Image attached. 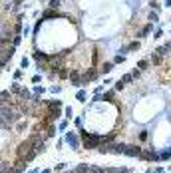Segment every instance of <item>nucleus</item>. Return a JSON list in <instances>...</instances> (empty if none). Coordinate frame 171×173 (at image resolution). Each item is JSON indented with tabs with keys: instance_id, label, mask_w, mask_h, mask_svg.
I'll use <instances>...</instances> for the list:
<instances>
[{
	"instance_id": "1",
	"label": "nucleus",
	"mask_w": 171,
	"mask_h": 173,
	"mask_svg": "<svg viewBox=\"0 0 171 173\" xmlns=\"http://www.w3.org/2000/svg\"><path fill=\"white\" fill-rule=\"evenodd\" d=\"M80 136L84 139L86 149H98V147L102 145V136H98V133H90V132H86V129H82Z\"/></svg>"
},
{
	"instance_id": "2",
	"label": "nucleus",
	"mask_w": 171,
	"mask_h": 173,
	"mask_svg": "<svg viewBox=\"0 0 171 173\" xmlns=\"http://www.w3.org/2000/svg\"><path fill=\"white\" fill-rule=\"evenodd\" d=\"M64 141L68 143V145L72 147L74 151H78V149H80V139H78V136H76L74 132H68V133H66V136H64Z\"/></svg>"
},
{
	"instance_id": "3",
	"label": "nucleus",
	"mask_w": 171,
	"mask_h": 173,
	"mask_svg": "<svg viewBox=\"0 0 171 173\" xmlns=\"http://www.w3.org/2000/svg\"><path fill=\"white\" fill-rule=\"evenodd\" d=\"M32 147H34V143H32L30 139H24V141L20 143V145H18V149H16V155H18V159H22L24 155H26L28 151L32 149Z\"/></svg>"
},
{
	"instance_id": "4",
	"label": "nucleus",
	"mask_w": 171,
	"mask_h": 173,
	"mask_svg": "<svg viewBox=\"0 0 171 173\" xmlns=\"http://www.w3.org/2000/svg\"><path fill=\"white\" fill-rule=\"evenodd\" d=\"M32 58L36 60V64H48V62L52 60V54H46V52H42V50H34Z\"/></svg>"
},
{
	"instance_id": "5",
	"label": "nucleus",
	"mask_w": 171,
	"mask_h": 173,
	"mask_svg": "<svg viewBox=\"0 0 171 173\" xmlns=\"http://www.w3.org/2000/svg\"><path fill=\"white\" fill-rule=\"evenodd\" d=\"M123 155H127V157H139V155H141V147L139 145H131V143H126V147H123Z\"/></svg>"
},
{
	"instance_id": "6",
	"label": "nucleus",
	"mask_w": 171,
	"mask_h": 173,
	"mask_svg": "<svg viewBox=\"0 0 171 173\" xmlns=\"http://www.w3.org/2000/svg\"><path fill=\"white\" fill-rule=\"evenodd\" d=\"M52 18H66V14H62L60 10H54V8H46L42 12V20H52Z\"/></svg>"
},
{
	"instance_id": "7",
	"label": "nucleus",
	"mask_w": 171,
	"mask_h": 173,
	"mask_svg": "<svg viewBox=\"0 0 171 173\" xmlns=\"http://www.w3.org/2000/svg\"><path fill=\"white\" fill-rule=\"evenodd\" d=\"M70 84H72V86H76V88L84 86V80H82V76H80V72H78V70H72V72H70Z\"/></svg>"
},
{
	"instance_id": "8",
	"label": "nucleus",
	"mask_w": 171,
	"mask_h": 173,
	"mask_svg": "<svg viewBox=\"0 0 171 173\" xmlns=\"http://www.w3.org/2000/svg\"><path fill=\"white\" fill-rule=\"evenodd\" d=\"M151 32H153V24H151V22H147V24H145V26L135 34V38H137V40H143V38H147L149 34H151Z\"/></svg>"
},
{
	"instance_id": "9",
	"label": "nucleus",
	"mask_w": 171,
	"mask_h": 173,
	"mask_svg": "<svg viewBox=\"0 0 171 173\" xmlns=\"http://www.w3.org/2000/svg\"><path fill=\"white\" fill-rule=\"evenodd\" d=\"M98 76H99V72L95 70V68H90L87 72H84V76H82V80H84V86H86L87 82H90V80H95Z\"/></svg>"
},
{
	"instance_id": "10",
	"label": "nucleus",
	"mask_w": 171,
	"mask_h": 173,
	"mask_svg": "<svg viewBox=\"0 0 171 173\" xmlns=\"http://www.w3.org/2000/svg\"><path fill=\"white\" fill-rule=\"evenodd\" d=\"M141 159H151V161H159V153H155V151H141V155H139Z\"/></svg>"
},
{
	"instance_id": "11",
	"label": "nucleus",
	"mask_w": 171,
	"mask_h": 173,
	"mask_svg": "<svg viewBox=\"0 0 171 173\" xmlns=\"http://www.w3.org/2000/svg\"><path fill=\"white\" fill-rule=\"evenodd\" d=\"M163 60H165V58L161 56V54H157V52H153L151 56H149V64H153V66H159V64H163Z\"/></svg>"
},
{
	"instance_id": "12",
	"label": "nucleus",
	"mask_w": 171,
	"mask_h": 173,
	"mask_svg": "<svg viewBox=\"0 0 171 173\" xmlns=\"http://www.w3.org/2000/svg\"><path fill=\"white\" fill-rule=\"evenodd\" d=\"M18 98L22 100V102H30V100H34V94H32L30 90H26V88H22V92L18 94Z\"/></svg>"
},
{
	"instance_id": "13",
	"label": "nucleus",
	"mask_w": 171,
	"mask_h": 173,
	"mask_svg": "<svg viewBox=\"0 0 171 173\" xmlns=\"http://www.w3.org/2000/svg\"><path fill=\"white\" fill-rule=\"evenodd\" d=\"M12 102V94H10V90H4V92H0V105H4V104H10Z\"/></svg>"
},
{
	"instance_id": "14",
	"label": "nucleus",
	"mask_w": 171,
	"mask_h": 173,
	"mask_svg": "<svg viewBox=\"0 0 171 173\" xmlns=\"http://www.w3.org/2000/svg\"><path fill=\"white\" fill-rule=\"evenodd\" d=\"M114 96H115V90H107L102 94V102H114Z\"/></svg>"
},
{
	"instance_id": "15",
	"label": "nucleus",
	"mask_w": 171,
	"mask_h": 173,
	"mask_svg": "<svg viewBox=\"0 0 171 173\" xmlns=\"http://www.w3.org/2000/svg\"><path fill=\"white\" fill-rule=\"evenodd\" d=\"M114 62H103V64H102V74H110V72L111 70H114Z\"/></svg>"
},
{
	"instance_id": "16",
	"label": "nucleus",
	"mask_w": 171,
	"mask_h": 173,
	"mask_svg": "<svg viewBox=\"0 0 171 173\" xmlns=\"http://www.w3.org/2000/svg\"><path fill=\"white\" fill-rule=\"evenodd\" d=\"M87 171H90V165L87 163H80V165H76V169L72 173H87Z\"/></svg>"
},
{
	"instance_id": "17",
	"label": "nucleus",
	"mask_w": 171,
	"mask_h": 173,
	"mask_svg": "<svg viewBox=\"0 0 171 173\" xmlns=\"http://www.w3.org/2000/svg\"><path fill=\"white\" fill-rule=\"evenodd\" d=\"M58 76H60L62 80H66V78H70V70L66 68V66H62L60 70H58Z\"/></svg>"
},
{
	"instance_id": "18",
	"label": "nucleus",
	"mask_w": 171,
	"mask_h": 173,
	"mask_svg": "<svg viewBox=\"0 0 171 173\" xmlns=\"http://www.w3.org/2000/svg\"><path fill=\"white\" fill-rule=\"evenodd\" d=\"M126 48H127V52H135V50H139V40H133L131 44L126 46Z\"/></svg>"
},
{
	"instance_id": "19",
	"label": "nucleus",
	"mask_w": 171,
	"mask_h": 173,
	"mask_svg": "<svg viewBox=\"0 0 171 173\" xmlns=\"http://www.w3.org/2000/svg\"><path fill=\"white\" fill-rule=\"evenodd\" d=\"M62 2L60 0H48V8H54V10H60Z\"/></svg>"
},
{
	"instance_id": "20",
	"label": "nucleus",
	"mask_w": 171,
	"mask_h": 173,
	"mask_svg": "<svg viewBox=\"0 0 171 173\" xmlns=\"http://www.w3.org/2000/svg\"><path fill=\"white\" fill-rule=\"evenodd\" d=\"M20 92H22V86H20L18 82H14V84H12V88H10V94H16V96H18Z\"/></svg>"
},
{
	"instance_id": "21",
	"label": "nucleus",
	"mask_w": 171,
	"mask_h": 173,
	"mask_svg": "<svg viewBox=\"0 0 171 173\" xmlns=\"http://www.w3.org/2000/svg\"><path fill=\"white\" fill-rule=\"evenodd\" d=\"M86 98H87L86 90H80V92H78V94H76V100H78V102H82V104L86 102Z\"/></svg>"
},
{
	"instance_id": "22",
	"label": "nucleus",
	"mask_w": 171,
	"mask_h": 173,
	"mask_svg": "<svg viewBox=\"0 0 171 173\" xmlns=\"http://www.w3.org/2000/svg\"><path fill=\"white\" fill-rule=\"evenodd\" d=\"M147 18H149V22H151V24H155L157 20H159V14H157L155 10H151V12H149V16H147Z\"/></svg>"
},
{
	"instance_id": "23",
	"label": "nucleus",
	"mask_w": 171,
	"mask_h": 173,
	"mask_svg": "<svg viewBox=\"0 0 171 173\" xmlns=\"http://www.w3.org/2000/svg\"><path fill=\"white\" fill-rule=\"evenodd\" d=\"M137 68H139L141 72L147 70V68H149V60H139V62H137Z\"/></svg>"
},
{
	"instance_id": "24",
	"label": "nucleus",
	"mask_w": 171,
	"mask_h": 173,
	"mask_svg": "<svg viewBox=\"0 0 171 173\" xmlns=\"http://www.w3.org/2000/svg\"><path fill=\"white\" fill-rule=\"evenodd\" d=\"M87 173H106L103 167H98V165H90V171Z\"/></svg>"
},
{
	"instance_id": "25",
	"label": "nucleus",
	"mask_w": 171,
	"mask_h": 173,
	"mask_svg": "<svg viewBox=\"0 0 171 173\" xmlns=\"http://www.w3.org/2000/svg\"><path fill=\"white\" fill-rule=\"evenodd\" d=\"M20 42H22V34H14V36H12V46H20Z\"/></svg>"
},
{
	"instance_id": "26",
	"label": "nucleus",
	"mask_w": 171,
	"mask_h": 173,
	"mask_svg": "<svg viewBox=\"0 0 171 173\" xmlns=\"http://www.w3.org/2000/svg\"><path fill=\"white\" fill-rule=\"evenodd\" d=\"M46 92V88H42V86H36L34 88V98H38V96H42Z\"/></svg>"
},
{
	"instance_id": "27",
	"label": "nucleus",
	"mask_w": 171,
	"mask_h": 173,
	"mask_svg": "<svg viewBox=\"0 0 171 173\" xmlns=\"http://www.w3.org/2000/svg\"><path fill=\"white\" fill-rule=\"evenodd\" d=\"M165 159H171V151H161L159 153V161H165Z\"/></svg>"
},
{
	"instance_id": "28",
	"label": "nucleus",
	"mask_w": 171,
	"mask_h": 173,
	"mask_svg": "<svg viewBox=\"0 0 171 173\" xmlns=\"http://www.w3.org/2000/svg\"><path fill=\"white\" fill-rule=\"evenodd\" d=\"M123 86H126V84H123L122 80H118V82L114 84V90H115V92H122V90H123Z\"/></svg>"
},
{
	"instance_id": "29",
	"label": "nucleus",
	"mask_w": 171,
	"mask_h": 173,
	"mask_svg": "<svg viewBox=\"0 0 171 173\" xmlns=\"http://www.w3.org/2000/svg\"><path fill=\"white\" fill-rule=\"evenodd\" d=\"M149 8H151V10H155V12H157V10H159L161 6H159V2H157V0H151V2H149Z\"/></svg>"
},
{
	"instance_id": "30",
	"label": "nucleus",
	"mask_w": 171,
	"mask_h": 173,
	"mask_svg": "<svg viewBox=\"0 0 171 173\" xmlns=\"http://www.w3.org/2000/svg\"><path fill=\"white\" fill-rule=\"evenodd\" d=\"M131 80H133V76H131V74H126V76L122 78V82H123V84H131Z\"/></svg>"
},
{
	"instance_id": "31",
	"label": "nucleus",
	"mask_w": 171,
	"mask_h": 173,
	"mask_svg": "<svg viewBox=\"0 0 171 173\" xmlns=\"http://www.w3.org/2000/svg\"><path fill=\"white\" fill-rule=\"evenodd\" d=\"M28 64H30V60H28V58H22V60H20V68H28Z\"/></svg>"
},
{
	"instance_id": "32",
	"label": "nucleus",
	"mask_w": 171,
	"mask_h": 173,
	"mask_svg": "<svg viewBox=\"0 0 171 173\" xmlns=\"http://www.w3.org/2000/svg\"><path fill=\"white\" fill-rule=\"evenodd\" d=\"M24 2H26V0H14V6L12 8H14V10H20V6H22Z\"/></svg>"
},
{
	"instance_id": "33",
	"label": "nucleus",
	"mask_w": 171,
	"mask_h": 173,
	"mask_svg": "<svg viewBox=\"0 0 171 173\" xmlns=\"http://www.w3.org/2000/svg\"><path fill=\"white\" fill-rule=\"evenodd\" d=\"M72 113H74V109L70 108V105H68V108H64V116L66 117H72Z\"/></svg>"
},
{
	"instance_id": "34",
	"label": "nucleus",
	"mask_w": 171,
	"mask_h": 173,
	"mask_svg": "<svg viewBox=\"0 0 171 173\" xmlns=\"http://www.w3.org/2000/svg\"><path fill=\"white\" fill-rule=\"evenodd\" d=\"M129 74H131V76H133V80H137V78H139V76H141V70H139V68H137V70H133V72H129Z\"/></svg>"
},
{
	"instance_id": "35",
	"label": "nucleus",
	"mask_w": 171,
	"mask_h": 173,
	"mask_svg": "<svg viewBox=\"0 0 171 173\" xmlns=\"http://www.w3.org/2000/svg\"><path fill=\"white\" fill-rule=\"evenodd\" d=\"M20 78H22V68H20V70H16L14 72V80H16V82H18V80Z\"/></svg>"
},
{
	"instance_id": "36",
	"label": "nucleus",
	"mask_w": 171,
	"mask_h": 173,
	"mask_svg": "<svg viewBox=\"0 0 171 173\" xmlns=\"http://www.w3.org/2000/svg\"><path fill=\"white\" fill-rule=\"evenodd\" d=\"M50 92H52V94H60L62 88H60V86H52V88H50Z\"/></svg>"
},
{
	"instance_id": "37",
	"label": "nucleus",
	"mask_w": 171,
	"mask_h": 173,
	"mask_svg": "<svg viewBox=\"0 0 171 173\" xmlns=\"http://www.w3.org/2000/svg\"><path fill=\"white\" fill-rule=\"evenodd\" d=\"M163 36V30H161V28H157L155 32H153V38H161Z\"/></svg>"
},
{
	"instance_id": "38",
	"label": "nucleus",
	"mask_w": 171,
	"mask_h": 173,
	"mask_svg": "<svg viewBox=\"0 0 171 173\" xmlns=\"http://www.w3.org/2000/svg\"><path fill=\"white\" fill-rule=\"evenodd\" d=\"M126 60V56H115V60H114V64H122V62Z\"/></svg>"
},
{
	"instance_id": "39",
	"label": "nucleus",
	"mask_w": 171,
	"mask_h": 173,
	"mask_svg": "<svg viewBox=\"0 0 171 173\" xmlns=\"http://www.w3.org/2000/svg\"><path fill=\"white\" fill-rule=\"evenodd\" d=\"M20 32H22V24H16V26H14V34H20Z\"/></svg>"
},
{
	"instance_id": "40",
	"label": "nucleus",
	"mask_w": 171,
	"mask_h": 173,
	"mask_svg": "<svg viewBox=\"0 0 171 173\" xmlns=\"http://www.w3.org/2000/svg\"><path fill=\"white\" fill-rule=\"evenodd\" d=\"M32 82H34V84H38V82H42V76H40V74H36V76H34V78H32Z\"/></svg>"
},
{
	"instance_id": "41",
	"label": "nucleus",
	"mask_w": 171,
	"mask_h": 173,
	"mask_svg": "<svg viewBox=\"0 0 171 173\" xmlns=\"http://www.w3.org/2000/svg\"><path fill=\"white\" fill-rule=\"evenodd\" d=\"M26 125H28V124H26V121H20V124H18V132H22V129H24V128H26Z\"/></svg>"
},
{
	"instance_id": "42",
	"label": "nucleus",
	"mask_w": 171,
	"mask_h": 173,
	"mask_svg": "<svg viewBox=\"0 0 171 173\" xmlns=\"http://www.w3.org/2000/svg\"><path fill=\"white\" fill-rule=\"evenodd\" d=\"M62 169H66V163H58L56 165V171H62Z\"/></svg>"
},
{
	"instance_id": "43",
	"label": "nucleus",
	"mask_w": 171,
	"mask_h": 173,
	"mask_svg": "<svg viewBox=\"0 0 171 173\" xmlns=\"http://www.w3.org/2000/svg\"><path fill=\"white\" fill-rule=\"evenodd\" d=\"M139 139H141V141H145V139H147V132H141L139 133Z\"/></svg>"
},
{
	"instance_id": "44",
	"label": "nucleus",
	"mask_w": 171,
	"mask_h": 173,
	"mask_svg": "<svg viewBox=\"0 0 171 173\" xmlns=\"http://www.w3.org/2000/svg\"><path fill=\"white\" fill-rule=\"evenodd\" d=\"M106 173H119V169H115V167H110V169H106Z\"/></svg>"
},
{
	"instance_id": "45",
	"label": "nucleus",
	"mask_w": 171,
	"mask_h": 173,
	"mask_svg": "<svg viewBox=\"0 0 171 173\" xmlns=\"http://www.w3.org/2000/svg\"><path fill=\"white\" fill-rule=\"evenodd\" d=\"M66 128H68V121H62V124H60V129H62V132H64Z\"/></svg>"
},
{
	"instance_id": "46",
	"label": "nucleus",
	"mask_w": 171,
	"mask_h": 173,
	"mask_svg": "<svg viewBox=\"0 0 171 173\" xmlns=\"http://www.w3.org/2000/svg\"><path fill=\"white\" fill-rule=\"evenodd\" d=\"M165 6H167V8L171 6V0H165Z\"/></svg>"
},
{
	"instance_id": "47",
	"label": "nucleus",
	"mask_w": 171,
	"mask_h": 173,
	"mask_svg": "<svg viewBox=\"0 0 171 173\" xmlns=\"http://www.w3.org/2000/svg\"><path fill=\"white\" fill-rule=\"evenodd\" d=\"M30 173H40V171H38V169H32V171H30Z\"/></svg>"
},
{
	"instance_id": "48",
	"label": "nucleus",
	"mask_w": 171,
	"mask_h": 173,
	"mask_svg": "<svg viewBox=\"0 0 171 173\" xmlns=\"http://www.w3.org/2000/svg\"><path fill=\"white\" fill-rule=\"evenodd\" d=\"M40 173H50V169H44V171H40Z\"/></svg>"
},
{
	"instance_id": "49",
	"label": "nucleus",
	"mask_w": 171,
	"mask_h": 173,
	"mask_svg": "<svg viewBox=\"0 0 171 173\" xmlns=\"http://www.w3.org/2000/svg\"><path fill=\"white\" fill-rule=\"evenodd\" d=\"M145 173H155V171H151V169H147V171H145Z\"/></svg>"
},
{
	"instance_id": "50",
	"label": "nucleus",
	"mask_w": 171,
	"mask_h": 173,
	"mask_svg": "<svg viewBox=\"0 0 171 173\" xmlns=\"http://www.w3.org/2000/svg\"><path fill=\"white\" fill-rule=\"evenodd\" d=\"M0 72H2V68H0Z\"/></svg>"
},
{
	"instance_id": "51",
	"label": "nucleus",
	"mask_w": 171,
	"mask_h": 173,
	"mask_svg": "<svg viewBox=\"0 0 171 173\" xmlns=\"http://www.w3.org/2000/svg\"><path fill=\"white\" fill-rule=\"evenodd\" d=\"M68 173H70V171H68Z\"/></svg>"
}]
</instances>
